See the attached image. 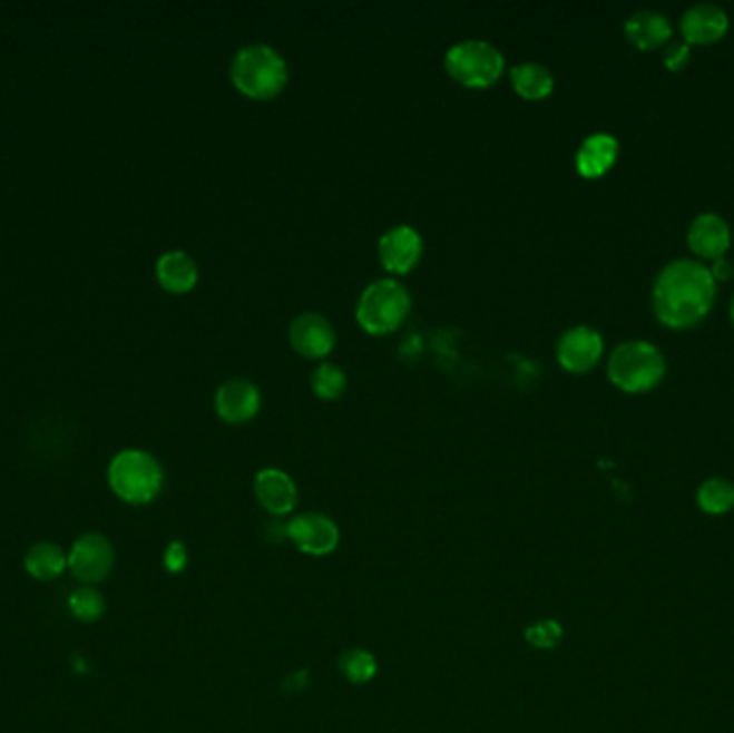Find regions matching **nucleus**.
Instances as JSON below:
<instances>
[{
	"mask_svg": "<svg viewBox=\"0 0 734 733\" xmlns=\"http://www.w3.org/2000/svg\"><path fill=\"white\" fill-rule=\"evenodd\" d=\"M606 370L618 390L627 394H645L662 383L666 360L655 344L646 340H627L610 353Z\"/></svg>",
	"mask_w": 734,
	"mask_h": 733,
	"instance_id": "3",
	"label": "nucleus"
},
{
	"mask_svg": "<svg viewBox=\"0 0 734 733\" xmlns=\"http://www.w3.org/2000/svg\"><path fill=\"white\" fill-rule=\"evenodd\" d=\"M423 252V240L417 228L409 224H395L384 231L379 240L381 263L393 274H407L419 263Z\"/></svg>",
	"mask_w": 734,
	"mask_h": 733,
	"instance_id": "9",
	"label": "nucleus"
},
{
	"mask_svg": "<svg viewBox=\"0 0 734 733\" xmlns=\"http://www.w3.org/2000/svg\"><path fill=\"white\" fill-rule=\"evenodd\" d=\"M67 607H69V613L85 622V624H90L95 619H99L104 612H106V598L101 596L99 589H95L92 585H82L78 587L69 600H67Z\"/></svg>",
	"mask_w": 734,
	"mask_h": 733,
	"instance_id": "22",
	"label": "nucleus"
},
{
	"mask_svg": "<svg viewBox=\"0 0 734 733\" xmlns=\"http://www.w3.org/2000/svg\"><path fill=\"white\" fill-rule=\"evenodd\" d=\"M254 490L266 512L277 515V517L293 512L296 499H299V490H296L293 478L286 471L275 469V467H266L263 471H258V476L254 480Z\"/></svg>",
	"mask_w": 734,
	"mask_h": 733,
	"instance_id": "15",
	"label": "nucleus"
},
{
	"mask_svg": "<svg viewBox=\"0 0 734 733\" xmlns=\"http://www.w3.org/2000/svg\"><path fill=\"white\" fill-rule=\"evenodd\" d=\"M708 272H711L715 282H728L734 275L733 261H728L726 256H722V258L713 261V265L708 267Z\"/></svg>",
	"mask_w": 734,
	"mask_h": 733,
	"instance_id": "28",
	"label": "nucleus"
},
{
	"mask_svg": "<svg viewBox=\"0 0 734 733\" xmlns=\"http://www.w3.org/2000/svg\"><path fill=\"white\" fill-rule=\"evenodd\" d=\"M286 536L303 553L316 555V557L333 553L340 543L337 525L329 517L316 515V512L299 515L296 519L291 520L286 525Z\"/></svg>",
	"mask_w": 734,
	"mask_h": 733,
	"instance_id": "10",
	"label": "nucleus"
},
{
	"mask_svg": "<svg viewBox=\"0 0 734 733\" xmlns=\"http://www.w3.org/2000/svg\"><path fill=\"white\" fill-rule=\"evenodd\" d=\"M411 293L395 277L374 280L363 289L356 302V321L370 334H389L407 319Z\"/></svg>",
	"mask_w": 734,
	"mask_h": 733,
	"instance_id": "5",
	"label": "nucleus"
},
{
	"mask_svg": "<svg viewBox=\"0 0 734 733\" xmlns=\"http://www.w3.org/2000/svg\"><path fill=\"white\" fill-rule=\"evenodd\" d=\"M625 35L638 50L648 52V50H657V48H664L666 43H671L673 25L662 11L640 9L627 18Z\"/></svg>",
	"mask_w": 734,
	"mask_h": 733,
	"instance_id": "16",
	"label": "nucleus"
},
{
	"mask_svg": "<svg viewBox=\"0 0 734 733\" xmlns=\"http://www.w3.org/2000/svg\"><path fill=\"white\" fill-rule=\"evenodd\" d=\"M715 286L717 282L701 261L676 258L655 280L653 312L671 330H689L711 312Z\"/></svg>",
	"mask_w": 734,
	"mask_h": 733,
	"instance_id": "1",
	"label": "nucleus"
},
{
	"mask_svg": "<svg viewBox=\"0 0 734 733\" xmlns=\"http://www.w3.org/2000/svg\"><path fill=\"white\" fill-rule=\"evenodd\" d=\"M335 340L337 336L333 323L321 312H301L291 323V342L305 358H324L333 351Z\"/></svg>",
	"mask_w": 734,
	"mask_h": 733,
	"instance_id": "11",
	"label": "nucleus"
},
{
	"mask_svg": "<svg viewBox=\"0 0 734 733\" xmlns=\"http://www.w3.org/2000/svg\"><path fill=\"white\" fill-rule=\"evenodd\" d=\"M601 353L604 338L590 325H574L558 338V362L569 372H587L601 360Z\"/></svg>",
	"mask_w": 734,
	"mask_h": 733,
	"instance_id": "8",
	"label": "nucleus"
},
{
	"mask_svg": "<svg viewBox=\"0 0 734 733\" xmlns=\"http://www.w3.org/2000/svg\"><path fill=\"white\" fill-rule=\"evenodd\" d=\"M340 670L344 673V677L353 684H365L372 682L374 675L379 672V663L374 658V654H370L368 649H346L340 658Z\"/></svg>",
	"mask_w": 734,
	"mask_h": 733,
	"instance_id": "23",
	"label": "nucleus"
},
{
	"mask_svg": "<svg viewBox=\"0 0 734 733\" xmlns=\"http://www.w3.org/2000/svg\"><path fill=\"white\" fill-rule=\"evenodd\" d=\"M164 566L173 575H178V573L185 570V566H187V549H185V545L180 540H175V543L168 545V549L164 553Z\"/></svg>",
	"mask_w": 734,
	"mask_h": 733,
	"instance_id": "27",
	"label": "nucleus"
},
{
	"mask_svg": "<svg viewBox=\"0 0 734 733\" xmlns=\"http://www.w3.org/2000/svg\"><path fill=\"white\" fill-rule=\"evenodd\" d=\"M312 390L316 397L331 398L342 397L346 390V372L333 362H321L312 370Z\"/></svg>",
	"mask_w": 734,
	"mask_h": 733,
	"instance_id": "24",
	"label": "nucleus"
},
{
	"mask_svg": "<svg viewBox=\"0 0 734 733\" xmlns=\"http://www.w3.org/2000/svg\"><path fill=\"white\" fill-rule=\"evenodd\" d=\"M215 409L226 422H247L261 409V390L249 379H228L215 392Z\"/></svg>",
	"mask_w": 734,
	"mask_h": 733,
	"instance_id": "13",
	"label": "nucleus"
},
{
	"mask_svg": "<svg viewBox=\"0 0 734 733\" xmlns=\"http://www.w3.org/2000/svg\"><path fill=\"white\" fill-rule=\"evenodd\" d=\"M155 272L159 284L170 293H187L198 280L196 261L183 250H170L162 254Z\"/></svg>",
	"mask_w": 734,
	"mask_h": 733,
	"instance_id": "18",
	"label": "nucleus"
},
{
	"mask_svg": "<svg viewBox=\"0 0 734 733\" xmlns=\"http://www.w3.org/2000/svg\"><path fill=\"white\" fill-rule=\"evenodd\" d=\"M525 637L537 649H555L562 642V628L557 619H541L530 624Z\"/></svg>",
	"mask_w": 734,
	"mask_h": 733,
	"instance_id": "25",
	"label": "nucleus"
},
{
	"mask_svg": "<svg viewBox=\"0 0 734 733\" xmlns=\"http://www.w3.org/2000/svg\"><path fill=\"white\" fill-rule=\"evenodd\" d=\"M25 568L32 579L57 580L67 570V553L57 543H37L27 550Z\"/></svg>",
	"mask_w": 734,
	"mask_h": 733,
	"instance_id": "19",
	"label": "nucleus"
},
{
	"mask_svg": "<svg viewBox=\"0 0 734 733\" xmlns=\"http://www.w3.org/2000/svg\"><path fill=\"white\" fill-rule=\"evenodd\" d=\"M728 13L713 2H698L681 18V35L687 46H711L728 32Z\"/></svg>",
	"mask_w": 734,
	"mask_h": 733,
	"instance_id": "12",
	"label": "nucleus"
},
{
	"mask_svg": "<svg viewBox=\"0 0 734 733\" xmlns=\"http://www.w3.org/2000/svg\"><path fill=\"white\" fill-rule=\"evenodd\" d=\"M108 482L118 499L143 506L150 504L164 487L159 460L145 450H123L108 467Z\"/></svg>",
	"mask_w": 734,
	"mask_h": 733,
	"instance_id": "4",
	"label": "nucleus"
},
{
	"mask_svg": "<svg viewBox=\"0 0 734 733\" xmlns=\"http://www.w3.org/2000/svg\"><path fill=\"white\" fill-rule=\"evenodd\" d=\"M731 319H733V325H734V297H733V304H731Z\"/></svg>",
	"mask_w": 734,
	"mask_h": 733,
	"instance_id": "29",
	"label": "nucleus"
},
{
	"mask_svg": "<svg viewBox=\"0 0 734 733\" xmlns=\"http://www.w3.org/2000/svg\"><path fill=\"white\" fill-rule=\"evenodd\" d=\"M231 78L238 91L254 99H268L286 87L288 62L268 43H247L233 57Z\"/></svg>",
	"mask_w": 734,
	"mask_h": 733,
	"instance_id": "2",
	"label": "nucleus"
},
{
	"mask_svg": "<svg viewBox=\"0 0 734 733\" xmlns=\"http://www.w3.org/2000/svg\"><path fill=\"white\" fill-rule=\"evenodd\" d=\"M444 67L460 85L483 89L502 76L505 57L488 39H462L444 52Z\"/></svg>",
	"mask_w": 734,
	"mask_h": 733,
	"instance_id": "6",
	"label": "nucleus"
},
{
	"mask_svg": "<svg viewBox=\"0 0 734 733\" xmlns=\"http://www.w3.org/2000/svg\"><path fill=\"white\" fill-rule=\"evenodd\" d=\"M618 140L613 134L595 131L587 136L576 154V168L583 177L597 179L604 177L617 162Z\"/></svg>",
	"mask_w": 734,
	"mask_h": 733,
	"instance_id": "17",
	"label": "nucleus"
},
{
	"mask_svg": "<svg viewBox=\"0 0 734 733\" xmlns=\"http://www.w3.org/2000/svg\"><path fill=\"white\" fill-rule=\"evenodd\" d=\"M687 244L698 258L717 261L731 247V226L722 215H698L687 228Z\"/></svg>",
	"mask_w": 734,
	"mask_h": 733,
	"instance_id": "14",
	"label": "nucleus"
},
{
	"mask_svg": "<svg viewBox=\"0 0 734 733\" xmlns=\"http://www.w3.org/2000/svg\"><path fill=\"white\" fill-rule=\"evenodd\" d=\"M696 504L711 517L728 515L734 508L733 482L726 478H708L696 490Z\"/></svg>",
	"mask_w": 734,
	"mask_h": 733,
	"instance_id": "21",
	"label": "nucleus"
},
{
	"mask_svg": "<svg viewBox=\"0 0 734 733\" xmlns=\"http://www.w3.org/2000/svg\"><path fill=\"white\" fill-rule=\"evenodd\" d=\"M692 59V46H687L685 41H671L664 46L662 52V61L668 71H681L687 67V62Z\"/></svg>",
	"mask_w": 734,
	"mask_h": 733,
	"instance_id": "26",
	"label": "nucleus"
},
{
	"mask_svg": "<svg viewBox=\"0 0 734 733\" xmlns=\"http://www.w3.org/2000/svg\"><path fill=\"white\" fill-rule=\"evenodd\" d=\"M513 89L527 99H541L555 89V76L548 65L537 61L518 62L509 71Z\"/></svg>",
	"mask_w": 734,
	"mask_h": 733,
	"instance_id": "20",
	"label": "nucleus"
},
{
	"mask_svg": "<svg viewBox=\"0 0 734 733\" xmlns=\"http://www.w3.org/2000/svg\"><path fill=\"white\" fill-rule=\"evenodd\" d=\"M112 568L115 547L104 534H82L67 553V570L82 585H95L108 579Z\"/></svg>",
	"mask_w": 734,
	"mask_h": 733,
	"instance_id": "7",
	"label": "nucleus"
}]
</instances>
